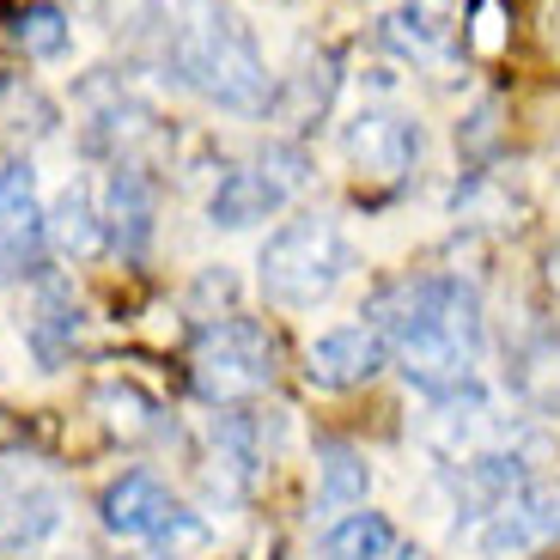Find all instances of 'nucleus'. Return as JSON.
<instances>
[{"mask_svg":"<svg viewBox=\"0 0 560 560\" xmlns=\"http://www.w3.org/2000/svg\"><path fill=\"white\" fill-rule=\"evenodd\" d=\"M365 323L384 336L390 365H402V378L415 384L427 402L457 396L481 378V348H488V317L469 280L457 275H402L390 280Z\"/></svg>","mask_w":560,"mask_h":560,"instance_id":"obj_1","label":"nucleus"},{"mask_svg":"<svg viewBox=\"0 0 560 560\" xmlns=\"http://www.w3.org/2000/svg\"><path fill=\"white\" fill-rule=\"evenodd\" d=\"M165 61L196 98L220 104L232 116L275 110V73L225 0H177L165 13Z\"/></svg>","mask_w":560,"mask_h":560,"instance_id":"obj_2","label":"nucleus"},{"mask_svg":"<svg viewBox=\"0 0 560 560\" xmlns=\"http://www.w3.org/2000/svg\"><path fill=\"white\" fill-rule=\"evenodd\" d=\"M353 275V244L336 213H299L275 225L256 250V287L280 311H317L336 299V287Z\"/></svg>","mask_w":560,"mask_h":560,"instance_id":"obj_3","label":"nucleus"},{"mask_svg":"<svg viewBox=\"0 0 560 560\" xmlns=\"http://www.w3.org/2000/svg\"><path fill=\"white\" fill-rule=\"evenodd\" d=\"M189 384H196L201 402L232 408L250 402L275 384V336L250 317H220L196 336V353H189Z\"/></svg>","mask_w":560,"mask_h":560,"instance_id":"obj_4","label":"nucleus"},{"mask_svg":"<svg viewBox=\"0 0 560 560\" xmlns=\"http://www.w3.org/2000/svg\"><path fill=\"white\" fill-rule=\"evenodd\" d=\"M524 488H536V451L524 439H500L476 457L445 463V505L469 512V518H488L493 505H505Z\"/></svg>","mask_w":560,"mask_h":560,"instance_id":"obj_5","label":"nucleus"},{"mask_svg":"<svg viewBox=\"0 0 560 560\" xmlns=\"http://www.w3.org/2000/svg\"><path fill=\"white\" fill-rule=\"evenodd\" d=\"M420 122L402 110H390V104H365V110H353V122L341 128V153H348V165L360 171L365 183H402L408 171L420 165Z\"/></svg>","mask_w":560,"mask_h":560,"instance_id":"obj_6","label":"nucleus"},{"mask_svg":"<svg viewBox=\"0 0 560 560\" xmlns=\"http://www.w3.org/2000/svg\"><path fill=\"white\" fill-rule=\"evenodd\" d=\"M555 542H560V493H548V488L512 493L505 505H493L488 518L469 524V548L481 560H524Z\"/></svg>","mask_w":560,"mask_h":560,"instance_id":"obj_7","label":"nucleus"},{"mask_svg":"<svg viewBox=\"0 0 560 560\" xmlns=\"http://www.w3.org/2000/svg\"><path fill=\"white\" fill-rule=\"evenodd\" d=\"M43 220H49V208L37 201V171L25 159H7L0 165V280L37 275Z\"/></svg>","mask_w":560,"mask_h":560,"instance_id":"obj_8","label":"nucleus"},{"mask_svg":"<svg viewBox=\"0 0 560 560\" xmlns=\"http://www.w3.org/2000/svg\"><path fill=\"white\" fill-rule=\"evenodd\" d=\"M390 365V348L372 323H336V329H323L305 353V378L317 390H360L372 384Z\"/></svg>","mask_w":560,"mask_h":560,"instance_id":"obj_9","label":"nucleus"},{"mask_svg":"<svg viewBox=\"0 0 560 560\" xmlns=\"http://www.w3.org/2000/svg\"><path fill=\"white\" fill-rule=\"evenodd\" d=\"M177 512H183L177 493H171L159 476H147V469H128V476L110 481V488H104V500H98L104 530L128 536V542H153V536L165 530Z\"/></svg>","mask_w":560,"mask_h":560,"instance_id":"obj_10","label":"nucleus"},{"mask_svg":"<svg viewBox=\"0 0 560 560\" xmlns=\"http://www.w3.org/2000/svg\"><path fill=\"white\" fill-rule=\"evenodd\" d=\"M98 213H104V238H110L122 256H140L147 244H153V220H159L153 177H147L140 165H110Z\"/></svg>","mask_w":560,"mask_h":560,"instance_id":"obj_11","label":"nucleus"},{"mask_svg":"<svg viewBox=\"0 0 560 560\" xmlns=\"http://www.w3.org/2000/svg\"><path fill=\"white\" fill-rule=\"evenodd\" d=\"M287 201H293V189H287V183H275L262 165H232L220 183H213L208 220L220 225V232H250V225L275 220Z\"/></svg>","mask_w":560,"mask_h":560,"instance_id":"obj_12","label":"nucleus"},{"mask_svg":"<svg viewBox=\"0 0 560 560\" xmlns=\"http://www.w3.org/2000/svg\"><path fill=\"white\" fill-rule=\"evenodd\" d=\"M68 524V500L43 481H25V488L0 493V555H37L49 548Z\"/></svg>","mask_w":560,"mask_h":560,"instance_id":"obj_13","label":"nucleus"},{"mask_svg":"<svg viewBox=\"0 0 560 560\" xmlns=\"http://www.w3.org/2000/svg\"><path fill=\"white\" fill-rule=\"evenodd\" d=\"M457 13L463 0H402L384 13V43L402 61H439L457 37Z\"/></svg>","mask_w":560,"mask_h":560,"instance_id":"obj_14","label":"nucleus"},{"mask_svg":"<svg viewBox=\"0 0 560 560\" xmlns=\"http://www.w3.org/2000/svg\"><path fill=\"white\" fill-rule=\"evenodd\" d=\"M80 329H85V311L80 299L61 287V280H43L37 299H31V317H25V348L37 353V365H68L73 348H80Z\"/></svg>","mask_w":560,"mask_h":560,"instance_id":"obj_15","label":"nucleus"},{"mask_svg":"<svg viewBox=\"0 0 560 560\" xmlns=\"http://www.w3.org/2000/svg\"><path fill=\"white\" fill-rule=\"evenodd\" d=\"M505 390H512L518 408H530V415H560V336L555 329H536V336H524L512 348Z\"/></svg>","mask_w":560,"mask_h":560,"instance_id":"obj_16","label":"nucleus"},{"mask_svg":"<svg viewBox=\"0 0 560 560\" xmlns=\"http://www.w3.org/2000/svg\"><path fill=\"white\" fill-rule=\"evenodd\" d=\"M43 238L56 244V256H73V262H85V256H98L104 244H110V238H104V213H98V201H92L85 183H68V189L49 201Z\"/></svg>","mask_w":560,"mask_h":560,"instance_id":"obj_17","label":"nucleus"},{"mask_svg":"<svg viewBox=\"0 0 560 560\" xmlns=\"http://www.w3.org/2000/svg\"><path fill=\"white\" fill-rule=\"evenodd\" d=\"M365 493H372V463H365V451L353 445H317V505L323 512H360Z\"/></svg>","mask_w":560,"mask_h":560,"instance_id":"obj_18","label":"nucleus"},{"mask_svg":"<svg viewBox=\"0 0 560 560\" xmlns=\"http://www.w3.org/2000/svg\"><path fill=\"white\" fill-rule=\"evenodd\" d=\"M396 548V530L384 512L360 505V512H341L329 530H323V560H384Z\"/></svg>","mask_w":560,"mask_h":560,"instance_id":"obj_19","label":"nucleus"},{"mask_svg":"<svg viewBox=\"0 0 560 560\" xmlns=\"http://www.w3.org/2000/svg\"><path fill=\"white\" fill-rule=\"evenodd\" d=\"M92 408H98V420L110 427V433H122V439H140V433H153V396L147 390H135V384H116V378H104L98 390H92Z\"/></svg>","mask_w":560,"mask_h":560,"instance_id":"obj_20","label":"nucleus"},{"mask_svg":"<svg viewBox=\"0 0 560 560\" xmlns=\"http://www.w3.org/2000/svg\"><path fill=\"white\" fill-rule=\"evenodd\" d=\"M329 98H336V61L323 56L317 68H299L287 85H275V110L293 116V122H311V116L329 110Z\"/></svg>","mask_w":560,"mask_h":560,"instance_id":"obj_21","label":"nucleus"},{"mask_svg":"<svg viewBox=\"0 0 560 560\" xmlns=\"http://www.w3.org/2000/svg\"><path fill=\"white\" fill-rule=\"evenodd\" d=\"M13 37L25 56L37 61H56L61 49H68V13L61 7H49V0H37V7H25V13L13 19Z\"/></svg>","mask_w":560,"mask_h":560,"instance_id":"obj_22","label":"nucleus"},{"mask_svg":"<svg viewBox=\"0 0 560 560\" xmlns=\"http://www.w3.org/2000/svg\"><path fill=\"white\" fill-rule=\"evenodd\" d=\"M153 548H159V555H171V560L201 555V548H208V524H201L196 512H177V518H171L165 530L153 536Z\"/></svg>","mask_w":560,"mask_h":560,"instance_id":"obj_23","label":"nucleus"},{"mask_svg":"<svg viewBox=\"0 0 560 560\" xmlns=\"http://www.w3.org/2000/svg\"><path fill=\"white\" fill-rule=\"evenodd\" d=\"M457 140H463V147H469L476 159H488V153H493V140H500V104H481V110L457 128Z\"/></svg>","mask_w":560,"mask_h":560,"instance_id":"obj_24","label":"nucleus"},{"mask_svg":"<svg viewBox=\"0 0 560 560\" xmlns=\"http://www.w3.org/2000/svg\"><path fill=\"white\" fill-rule=\"evenodd\" d=\"M476 49H500V13L481 7V25H476Z\"/></svg>","mask_w":560,"mask_h":560,"instance_id":"obj_25","label":"nucleus"},{"mask_svg":"<svg viewBox=\"0 0 560 560\" xmlns=\"http://www.w3.org/2000/svg\"><path fill=\"white\" fill-rule=\"evenodd\" d=\"M384 560H433V555H427V548H390Z\"/></svg>","mask_w":560,"mask_h":560,"instance_id":"obj_26","label":"nucleus"},{"mask_svg":"<svg viewBox=\"0 0 560 560\" xmlns=\"http://www.w3.org/2000/svg\"><path fill=\"white\" fill-rule=\"evenodd\" d=\"M548 280H555V293H560V250L548 256Z\"/></svg>","mask_w":560,"mask_h":560,"instance_id":"obj_27","label":"nucleus"}]
</instances>
